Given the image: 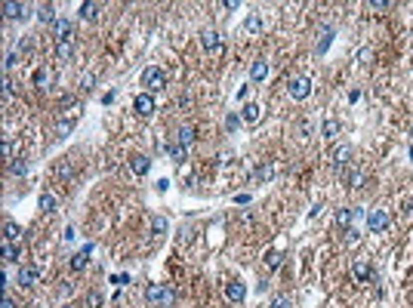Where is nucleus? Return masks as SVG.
Masks as SVG:
<instances>
[{"label":"nucleus","instance_id":"f257e3e1","mask_svg":"<svg viewBox=\"0 0 413 308\" xmlns=\"http://www.w3.org/2000/svg\"><path fill=\"white\" fill-rule=\"evenodd\" d=\"M142 86H145L148 96L160 93V89H167V71L157 68V65H148L145 71H142Z\"/></svg>","mask_w":413,"mask_h":308},{"label":"nucleus","instance_id":"f03ea898","mask_svg":"<svg viewBox=\"0 0 413 308\" xmlns=\"http://www.w3.org/2000/svg\"><path fill=\"white\" fill-rule=\"evenodd\" d=\"M287 93H290V99H296V102L309 99V96H312V80L305 77V74H299V77H293L290 83H287Z\"/></svg>","mask_w":413,"mask_h":308},{"label":"nucleus","instance_id":"7ed1b4c3","mask_svg":"<svg viewBox=\"0 0 413 308\" xmlns=\"http://www.w3.org/2000/svg\"><path fill=\"white\" fill-rule=\"evenodd\" d=\"M145 299H148L151 305H170V302H173V290H170L167 284H151V287L145 290Z\"/></svg>","mask_w":413,"mask_h":308},{"label":"nucleus","instance_id":"20e7f679","mask_svg":"<svg viewBox=\"0 0 413 308\" xmlns=\"http://www.w3.org/2000/svg\"><path fill=\"white\" fill-rule=\"evenodd\" d=\"M352 275H355V281H358V284H376V268H373L367 259H355Z\"/></svg>","mask_w":413,"mask_h":308},{"label":"nucleus","instance_id":"39448f33","mask_svg":"<svg viewBox=\"0 0 413 308\" xmlns=\"http://www.w3.org/2000/svg\"><path fill=\"white\" fill-rule=\"evenodd\" d=\"M201 46L210 52V56H222V49H225L222 34H219V31H213V28H210V31H204V34H201Z\"/></svg>","mask_w":413,"mask_h":308},{"label":"nucleus","instance_id":"423d86ee","mask_svg":"<svg viewBox=\"0 0 413 308\" xmlns=\"http://www.w3.org/2000/svg\"><path fill=\"white\" fill-rule=\"evenodd\" d=\"M339 176L346 179V185H349V188H364V182H367V176H364L361 167H346Z\"/></svg>","mask_w":413,"mask_h":308},{"label":"nucleus","instance_id":"0eeeda50","mask_svg":"<svg viewBox=\"0 0 413 308\" xmlns=\"http://www.w3.org/2000/svg\"><path fill=\"white\" fill-rule=\"evenodd\" d=\"M133 108H136V114H139V117H151V114H154V96L139 93L136 102H133Z\"/></svg>","mask_w":413,"mask_h":308},{"label":"nucleus","instance_id":"6e6552de","mask_svg":"<svg viewBox=\"0 0 413 308\" xmlns=\"http://www.w3.org/2000/svg\"><path fill=\"white\" fill-rule=\"evenodd\" d=\"M389 222H392V219H389V210H373V213L367 216V228H370V231H386Z\"/></svg>","mask_w":413,"mask_h":308},{"label":"nucleus","instance_id":"1a4fd4ad","mask_svg":"<svg viewBox=\"0 0 413 308\" xmlns=\"http://www.w3.org/2000/svg\"><path fill=\"white\" fill-rule=\"evenodd\" d=\"M40 281V268L37 265H22L19 268V287H34Z\"/></svg>","mask_w":413,"mask_h":308},{"label":"nucleus","instance_id":"9d476101","mask_svg":"<svg viewBox=\"0 0 413 308\" xmlns=\"http://www.w3.org/2000/svg\"><path fill=\"white\" fill-rule=\"evenodd\" d=\"M349 160H352V148H349V145L333 148V170H336V173H343V170L349 167Z\"/></svg>","mask_w":413,"mask_h":308},{"label":"nucleus","instance_id":"9b49d317","mask_svg":"<svg viewBox=\"0 0 413 308\" xmlns=\"http://www.w3.org/2000/svg\"><path fill=\"white\" fill-rule=\"evenodd\" d=\"M3 15H6V19H25V15H28V3H15V0H6V3H3Z\"/></svg>","mask_w":413,"mask_h":308},{"label":"nucleus","instance_id":"f8f14e48","mask_svg":"<svg viewBox=\"0 0 413 308\" xmlns=\"http://www.w3.org/2000/svg\"><path fill=\"white\" fill-rule=\"evenodd\" d=\"M52 34H56V43H59V40H71L74 25H71L68 19H56V25H52Z\"/></svg>","mask_w":413,"mask_h":308},{"label":"nucleus","instance_id":"ddd939ff","mask_svg":"<svg viewBox=\"0 0 413 308\" xmlns=\"http://www.w3.org/2000/svg\"><path fill=\"white\" fill-rule=\"evenodd\" d=\"M164 151L170 154V160H176V164H182L185 154H188V148H185L182 142H167V145H164Z\"/></svg>","mask_w":413,"mask_h":308},{"label":"nucleus","instance_id":"4468645a","mask_svg":"<svg viewBox=\"0 0 413 308\" xmlns=\"http://www.w3.org/2000/svg\"><path fill=\"white\" fill-rule=\"evenodd\" d=\"M130 170H133L136 176H145V173L151 170V160H148L145 154H133V157H130Z\"/></svg>","mask_w":413,"mask_h":308},{"label":"nucleus","instance_id":"2eb2a0df","mask_svg":"<svg viewBox=\"0 0 413 308\" xmlns=\"http://www.w3.org/2000/svg\"><path fill=\"white\" fill-rule=\"evenodd\" d=\"M225 296H228L231 302H244L247 290H244V284H241V281H228V284H225Z\"/></svg>","mask_w":413,"mask_h":308},{"label":"nucleus","instance_id":"dca6fc26","mask_svg":"<svg viewBox=\"0 0 413 308\" xmlns=\"http://www.w3.org/2000/svg\"><path fill=\"white\" fill-rule=\"evenodd\" d=\"M250 77H253V83H262L268 77V62L265 59H256L253 65H250Z\"/></svg>","mask_w":413,"mask_h":308},{"label":"nucleus","instance_id":"f3484780","mask_svg":"<svg viewBox=\"0 0 413 308\" xmlns=\"http://www.w3.org/2000/svg\"><path fill=\"white\" fill-rule=\"evenodd\" d=\"M37 19H40V25H56V6L52 3L37 6Z\"/></svg>","mask_w":413,"mask_h":308},{"label":"nucleus","instance_id":"a211bd4d","mask_svg":"<svg viewBox=\"0 0 413 308\" xmlns=\"http://www.w3.org/2000/svg\"><path fill=\"white\" fill-rule=\"evenodd\" d=\"M19 238H22V228L15 225L12 219H6V222H3V241H6V244H15Z\"/></svg>","mask_w":413,"mask_h":308},{"label":"nucleus","instance_id":"6ab92c4d","mask_svg":"<svg viewBox=\"0 0 413 308\" xmlns=\"http://www.w3.org/2000/svg\"><path fill=\"white\" fill-rule=\"evenodd\" d=\"M272 176H275V167H272V164H268V160H265V164H259V167L253 170V182H259V185H262V182H268V179H272Z\"/></svg>","mask_w":413,"mask_h":308},{"label":"nucleus","instance_id":"aec40b11","mask_svg":"<svg viewBox=\"0 0 413 308\" xmlns=\"http://www.w3.org/2000/svg\"><path fill=\"white\" fill-rule=\"evenodd\" d=\"M259 117H262V108H259L256 102H247V105H244V120H247V123H259Z\"/></svg>","mask_w":413,"mask_h":308},{"label":"nucleus","instance_id":"412c9836","mask_svg":"<svg viewBox=\"0 0 413 308\" xmlns=\"http://www.w3.org/2000/svg\"><path fill=\"white\" fill-rule=\"evenodd\" d=\"M99 12H102V3H80V19H86V22L99 19Z\"/></svg>","mask_w":413,"mask_h":308},{"label":"nucleus","instance_id":"4be33fe9","mask_svg":"<svg viewBox=\"0 0 413 308\" xmlns=\"http://www.w3.org/2000/svg\"><path fill=\"white\" fill-rule=\"evenodd\" d=\"M89 253H93V244H86L80 253H74V256H71V268H74V271H80V268L86 265V256H89Z\"/></svg>","mask_w":413,"mask_h":308},{"label":"nucleus","instance_id":"5701e85b","mask_svg":"<svg viewBox=\"0 0 413 308\" xmlns=\"http://www.w3.org/2000/svg\"><path fill=\"white\" fill-rule=\"evenodd\" d=\"M56 56H59V62H68L71 56H74V43H71V40H59L56 43Z\"/></svg>","mask_w":413,"mask_h":308},{"label":"nucleus","instance_id":"b1692460","mask_svg":"<svg viewBox=\"0 0 413 308\" xmlns=\"http://www.w3.org/2000/svg\"><path fill=\"white\" fill-rule=\"evenodd\" d=\"M194 139H197V130H194V126H182V130H179V136H176V142H182L185 148H191Z\"/></svg>","mask_w":413,"mask_h":308},{"label":"nucleus","instance_id":"393cba45","mask_svg":"<svg viewBox=\"0 0 413 308\" xmlns=\"http://www.w3.org/2000/svg\"><path fill=\"white\" fill-rule=\"evenodd\" d=\"M34 86H49V80H52V71L49 68H34Z\"/></svg>","mask_w":413,"mask_h":308},{"label":"nucleus","instance_id":"a878e982","mask_svg":"<svg viewBox=\"0 0 413 308\" xmlns=\"http://www.w3.org/2000/svg\"><path fill=\"white\" fill-rule=\"evenodd\" d=\"M22 259V247L19 244H3V262H19Z\"/></svg>","mask_w":413,"mask_h":308},{"label":"nucleus","instance_id":"bb28decb","mask_svg":"<svg viewBox=\"0 0 413 308\" xmlns=\"http://www.w3.org/2000/svg\"><path fill=\"white\" fill-rule=\"evenodd\" d=\"M68 111H71V117L80 114V102H77L74 96H65V99H62V114H68Z\"/></svg>","mask_w":413,"mask_h":308},{"label":"nucleus","instance_id":"cd10ccee","mask_svg":"<svg viewBox=\"0 0 413 308\" xmlns=\"http://www.w3.org/2000/svg\"><path fill=\"white\" fill-rule=\"evenodd\" d=\"M330 43H333V28H324V31H321V40H318L315 52H318V56H321V52H327Z\"/></svg>","mask_w":413,"mask_h":308},{"label":"nucleus","instance_id":"c85d7f7f","mask_svg":"<svg viewBox=\"0 0 413 308\" xmlns=\"http://www.w3.org/2000/svg\"><path fill=\"white\" fill-rule=\"evenodd\" d=\"M352 222H355V210H339V213H336V225H339V228L349 231Z\"/></svg>","mask_w":413,"mask_h":308},{"label":"nucleus","instance_id":"c756f323","mask_svg":"<svg viewBox=\"0 0 413 308\" xmlns=\"http://www.w3.org/2000/svg\"><path fill=\"white\" fill-rule=\"evenodd\" d=\"M40 210H43V213H56V194H52V191H43V194H40Z\"/></svg>","mask_w":413,"mask_h":308},{"label":"nucleus","instance_id":"7c9ffc66","mask_svg":"<svg viewBox=\"0 0 413 308\" xmlns=\"http://www.w3.org/2000/svg\"><path fill=\"white\" fill-rule=\"evenodd\" d=\"M9 173H12V176H25V173H28V160H25V157H15L12 164H9Z\"/></svg>","mask_w":413,"mask_h":308},{"label":"nucleus","instance_id":"2f4dec72","mask_svg":"<svg viewBox=\"0 0 413 308\" xmlns=\"http://www.w3.org/2000/svg\"><path fill=\"white\" fill-rule=\"evenodd\" d=\"M71 130H74V117H62L59 126H56V133H59V136H68Z\"/></svg>","mask_w":413,"mask_h":308},{"label":"nucleus","instance_id":"473e14b6","mask_svg":"<svg viewBox=\"0 0 413 308\" xmlns=\"http://www.w3.org/2000/svg\"><path fill=\"white\" fill-rule=\"evenodd\" d=\"M281 262H284V253H268V271H278L281 268Z\"/></svg>","mask_w":413,"mask_h":308},{"label":"nucleus","instance_id":"72a5a7b5","mask_svg":"<svg viewBox=\"0 0 413 308\" xmlns=\"http://www.w3.org/2000/svg\"><path fill=\"white\" fill-rule=\"evenodd\" d=\"M336 133H339V120H333V117L324 120V136H327V139H336Z\"/></svg>","mask_w":413,"mask_h":308},{"label":"nucleus","instance_id":"f704fd0d","mask_svg":"<svg viewBox=\"0 0 413 308\" xmlns=\"http://www.w3.org/2000/svg\"><path fill=\"white\" fill-rule=\"evenodd\" d=\"M247 31L250 34H262V19H259V15H250V19H247Z\"/></svg>","mask_w":413,"mask_h":308},{"label":"nucleus","instance_id":"c9c22d12","mask_svg":"<svg viewBox=\"0 0 413 308\" xmlns=\"http://www.w3.org/2000/svg\"><path fill=\"white\" fill-rule=\"evenodd\" d=\"M151 231H154V234H164V231H167V219H164V216H154V219H151Z\"/></svg>","mask_w":413,"mask_h":308},{"label":"nucleus","instance_id":"e433bc0d","mask_svg":"<svg viewBox=\"0 0 413 308\" xmlns=\"http://www.w3.org/2000/svg\"><path fill=\"white\" fill-rule=\"evenodd\" d=\"M93 86H96V74H83L80 77V89H83V93H89Z\"/></svg>","mask_w":413,"mask_h":308},{"label":"nucleus","instance_id":"4c0bfd02","mask_svg":"<svg viewBox=\"0 0 413 308\" xmlns=\"http://www.w3.org/2000/svg\"><path fill=\"white\" fill-rule=\"evenodd\" d=\"M272 308H293V299H290V296H278V299L272 302Z\"/></svg>","mask_w":413,"mask_h":308},{"label":"nucleus","instance_id":"58836bf2","mask_svg":"<svg viewBox=\"0 0 413 308\" xmlns=\"http://www.w3.org/2000/svg\"><path fill=\"white\" fill-rule=\"evenodd\" d=\"M3 65H6V71H12L15 65H19V52H6V62H3Z\"/></svg>","mask_w":413,"mask_h":308},{"label":"nucleus","instance_id":"ea45409f","mask_svg":"<svg viewBox=\"0 0 413 308\" xmlns=\"http://www.w3.org/2000/svg\"><path fill=\"white\" fill-rule=\"evenodd\" d=\"M86 305H89V308H99V305H102V296H99V293H89V296H86Z\"/></svg>","mask_w":413,"mask_h":308},{"label":"nucleus","instance_id":"a19ab883","mask_svg":"<svg viewBox=\"0 0 413 308\" xmlns=\"http://www.w3.org/2000/svg\"><path fill=\"white\" fill-rule=\"evenodd\" d=\"M12 89H15V83H12V77H6V80H3V99L12 96Z\"/></svg>","mask_w":413,"mask_h":308},{"label":"nucleus","instance_id":"79ce46f5","mask_svg":"<svg viewBox=\"0 0 413 308\" xmlns=\"http://www.w3.org/2000/svg\"><path fill=\"white\" fill-rule=\"evenodd\" d=\"M309 133H312V123H309V120H302V123H299V136H302V139H309Z\"/></svg>","mask_w":413,"mask_h":308},{"label":"nucleus","instance_id":"37998d69","mask_svg":"<svg viewBox=\"0 0 413 308\" xmlns=\"http://www.w3.org/2000/svg\"><path fill=\"white\" fill-rule=\"evenodd\" d=\"M346 238H349V244H355L358 238H361V231H358V228H349V231H346Z\"/></svg>","mask_w":413,"mask_h":308},{"label":"nucleus","instance_id":"c03bdc74","mask_svg":"<svg viewBox=\"0 0 413 308\" xmlns=\"http://www.w3.org/2000/svg\"><path fill=\"white\" fill-rule=\"evenodd\" d=\"M370 6H373V9H389L392 3H389V0H373V3H370Z\"/></svg>","mask_w":413,"mask_h":308},{"label":"nucleus","instance_id":"a18cd8bd","mask_svg":"<svg viewBox=\"0 0 413 308\" xmlns=\"http://www.w3.org/2000/svg\"><path fill=\"white\" fill-rule=\"evenodd\" d=\"M370 56H373V52H370V49H358V62H367Z\"/></svg>","mask_w":413,"mask_h":308},{"label":"nucleus","instance_id":"49530a36","mask_svg":"<svg viewBox=\"0 0 413 308\" xmlns=\"http://www.w3.org/2000/svg\"><path fill=\"white\" fill-rule=\"evenodd\" d=\"M127 281H130V275H120V278L114 275V278H111V284H117V287H123V284H127Z\"/></svg>","mask_w":413,"mask_h":308},{"label":"nucleus","instance_id":"de8ad7c7","mask_svg":"<svg viewBox=\"0 0 413 308\" xmlns=\"http://www.w3.org/2000/svg\"><path fill=\"white\" fill-rule=\"evenodd\" d=\"M238 123H241V120H238V114H231V117L225 120V126H228V130H235V126H238Z\"/></svg>","mask_w":413,"mask_h":308},{"label":"nucleus","instance_id":"09e8293b","mask_svg":"<svg viewBox=\"0 0 413 308\" xmlns=\"http://www.w3.org/2000/svg\"><path fill=\"white\" fill-rule=\"evenodd\" d=\"M62 238H65V241H74V228H71V225H68V228L62 231Z\"/></svg>","mask_w":413,"mask_h":308},{"label":"nucleus","instance_id":"8fccbe9b","mask_svg":"<svg viewBox=\"0 0 413 308\" xmlns=\"http://www.w3.org/2000/svg\"><path fill=\"white\" fill-rule=\"evenodd\" d=\"M321 210H324V207H321V204H315V207H312V213H309V216H312V219H318V216H321Z\"/></svg>","mask_w":413,"mask_h":308},{"label":"nucleus","instance_id":"3c124183","mask_svg":"<svg viewBox=\"0 0 413 308\" xmlns=\"http://www.w3.org/2000/svg\"><path fill=\"white\" fill-rule=\"evenodd\" d=\"M3 308H15V302H12L9 296H3Z\"/></svg>","mask_w":413,"mask_h":308},{"label":"nucleus","instance_id":"603ef678","mask_svg":"<svg viewBox=\"0 0 413 308\" xmlns=\"http://www.w3.org/2000/svg\"><path fill=\"white\" fill-rule=\"evenodd\" d=\"M62 308H77V305H74V302H68V305H62Z\"/></svg>","mask_w":413,"mask_h":308},{"label":"nucleus","instance_id":"864d4df0","mask_svg":"<svg viewBox=\"0 0 413 308\" xmlns=\"http://www.w3.org/2000/svg\"><path fill=\"white\" fill-rule=\"evenodd\" d=\"M410 160H413V145H410Z\"/></svg>","mask_w":413,"mask_h":308},{"label":"nucleus","instance_id":"5fc2aeb1","mask_svg":"<svg viewBox=\"0 0 413 308\" xmlns=\"http://www.w3.org/2000/svg\"><path fill=\"white\" fill-rule=\"evenodd\" d=\"M410 136H413V126H410Z\"/></svg>","mask_w":413,"mask_h":308}]
</instances>
